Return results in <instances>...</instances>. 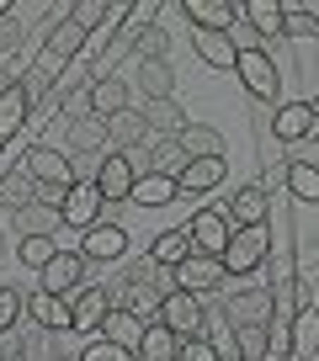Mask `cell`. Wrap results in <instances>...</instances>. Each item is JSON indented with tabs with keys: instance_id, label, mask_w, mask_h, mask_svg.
<instances>
[{
	"instance_id": "cell-1",
	"label": "cell",
	"mask_w": 319,
	"mask_h": 361,
	"mask_svg": "<svg viewBox=\"0 0 319 361\" xmlns=\"http://www.w3.org/2000/svg\"><path fill=\"white\" fill-rule=\"evenodd\" d=\"M234 75H239V85L251 90L255 102H277V90H282V75H277L272 54H266V48H255V43H239Z\"/></svg>"
},
{
	"instance_id": "cell-2",
	"label": "cell",
	"mask_w": 319,
	"mask_h": 361,
	"mask_svg": "<svg viewBox=\"0 0 319 361\" xmlns=\"http://www.w3.org/2000/svg\"><path fill=\"white\" fill-rule=\"evenodd\" d=\"M80 48H85V32H80L69 16H64V22H54V27H48L43 54H37V75H43V80H59V75H64V64L80 54Z\"/></svg>"
},
{
	"instance_id": "cell-3",
	"label": "cell",
	"mask_w": 319,
	"mask_h": 361,
	"mask_svg": "<svg viewBox=\"0 0 319 361\" xmlns=\"http://www.w3.org/2000/svg\"><path fill=\"white\" fill-rule=\"evenodd\" d=\"M266 250H272V234H266V224L234 228V239H229V250H224V266H229V276H251V271L266 260Z\"/></svg>"
},
{
	"instance_id": "cell-4",
	"label": "cell",
	"mask_w": 319,
	"mask_h": 361,
	"mask_svg": "<svg viewBox=\"0 0 319 361\" xmlns=\"http://www.w3.org/2000/svg\"><path fill=\"white\" fill-rule=\"evenodd\" d=\"M186 234H192L197 255H218V260H224L229 239H234V224H229V213H224V207H203V213H197L192 224H186Z\"/></svg>"
},
{
	"instance_id": "cell-5",
	"label": "cell",
	"mask_w": 319,
	"mask_h": 361,
	"mask_svg": "<svg viewBox=\"0 0 319 361\" xmlns=\"http://www.w3.org/2000/svg\"><path fill=\"white\" fill-rule=\"evenodd\" d=\"M224 276H229V266H224L218 255H186L181 266H176V287H181V293H192V298L213 293Z\"/></svg>"
},
{
	"instance_id": "cell-6",
	"label": "cell",
	"mask_w": 319,
	"mask_h": 361,
	"mask_svg": "<svg viewBox=\"0 0 319 361\" xmlns=\"http://www.w3.org/2000/svg\"><path fill=\"white\" fill-rule=\"evenodd\" d=\"M80 276H85V255H75V250H59V255L48 260L43 271H37L43 293H54V298H75Z\"/></svg>"
},
{
	"instance_id": "cell-7",
	"label": "cell",
	"mask_w": 319,
	"mask_h": 361,
	"mask_svg": "<svg viewBox=\"0 0 319 361\" xmlns=\"http://www.w3.org/2000/svg\"><path fill=\"white\" fill-rule=\"evenodd\" d=\"M27 176H32V186H75V165H69V154H59V149H48V144H37V149H27Z\"/></svg>"
},
{
	"instance_id": "cell-8",
	"label": "cell",
	"mask_w": 319,
	"mask_h": 361,
	"mask_svg": "<svg viewBox=\"0 0 319 361\" xmlns=\"http://www.w3.org/2000/svg\"><path fill=\"white\" fill-rule=\"evenodd\" d=\"M160 324H171L181 340L203 335V298H192V293H181V287H176V293L160 303Z\"/></svg>"
},
{
	"instance_id": "cell-9",
	"label": "cell",
	"mask_w": 319,
	"mask_h": 361,
	"mask_svg": "<svg viewBox=\"0 0 319 361\" xmlns=\"http://www.w3.org/2000/svg\"><path fill=\"white\" fill-rule=\"evenodd\" d=\"M133 165H128L123 149H112V154H102V165H96V192L107 197V202H123V197H133Z\"/></svg>"
},
{
	"instance_id": "cell-10",
	"label": "cell",
	"mask_w": 319,
	"mask_h": 361,
	"mask_svg": "<svg viewBox=\"0 0 319 361\" xmlns=\"http://www.w3.org/2000/svg\"><path fill=\"white\" fill-rule=\"evenodd\" d=\"M69 303H75V335H102V324H107V314H112V298H107V287H85V293H75L69 298Z\"/></svg>"
},
{
	"instance_id": "cell-11",
	"label": "cell",
	"mask_w": 319,
	"mask_h": 361,
	"mask_svg": "<svg viewBox=\"0 0 319 361\" xmlns=\"http://www.w3.org/2000/svg\"><path fill=\"white\" fill-rule=\"evenodd\" d=\"M27 319H32L37 329H48V335H59V329L75 324V303H69V298H54V293H43V287H37V293L27 298Z\"/></svg>"
},
{
	"instance_id": "cell-12",
	"label": "cell",
	"mask_w": 319,
	"mask_h": 361,
	"mask_svg": "<svg viewBox=\"0 0 319 361\" xmlns=\"http://www.w3.org/2000/svg\"><path fill=\"white\" fill-rule=\"evenodd\" d=\"M80 255L85 260H123L128 255V228L123 224H96V228H85V239H80Z\"/></svg>"
},
{
	"instance_id": "cell-13",
	"label": "cell",
	"mask_w": 319,
	"mask_h": 361,
	"mask_svg": "<svg viewBox=\"0 0 319 361\" xmlns=\"http://www.w3.org/2000/svg\"><path fill=\"white\" fill-rule=\"evenodd\" d=\"M102 202H107V197L96 192V180H75V192H69V202H64V224L80 228V234L96 228V224H102Z\"/></svg>"
},
{
	"instance_id": "cell-14",
	"label": "cell",
	"mask_w": 319,
	"mask_h": 361,
	"mask_svg": "<svg viewBox=\"0 0 319 361\" xmlns=\"http://www.w3.org/2000/svg\"><path fill=\"white\" fill-rule=\"evenodd\" d=\"M229 324L245 329V324H272V287H251V293H229Z\"/></svg>"
},
{
	"instance_id": "cell-15",
	"label": "cell",
	"mask_w": 319,
	"mask_h": 361,
	"mask_svg": "<svg viewBox=\"0 0 319 361\" xmlns=\"http://www.w3.org/2000/svg\"><path fill=\"white\" fill-rule=\"evenodd\" d=\"M160 303H165V298H160V287L149 282L144 271H133V276H128V287H123V298H117V308L138 314L144 324H160Z\"/></svg>"
},
{
	"instance_id": "cell-16",
	"label": "cell",
	"mask_w": 319,
	"mask_h": 361,
	"mask_svg": "<svg viewBox=\"0 0 319 361\" xmlns=\"http://www.w3.org/2000/svg\"><path fill=\"white\" fill-rule=\"evenodd\" d=\"M272 128H277L282 144H303V138L319 128V112H314V102H287V106H277Z\"/></svg>"
},
{
	"instance_id": "cell-17",
	"label": "cell",
	"mask_w": 319,
	"mask_h": 361,
	"mask_svg": "<svg viewBox=\"0 0 319 361\" xmlns=\"http://www.w3.org/2000/svg\"><path fill=\"white\" fill-rule=\"evenodd\" d=\"M181 11H186V22H197V32H229L239 22L234 0H186Z\"/></svg>"
},
{
	"instance_id": "cell-18",
	"label": "cell",
	"mask_w": 319,
	"mask_h": 361,
	"mask_svg": "<svg viewBox=\"0 0 319 361\" xmlns=\"http://www.w3.org/2000/svg\"><path fill=\"white\" fill-rule=\"evenodd\" d=\"M176 186H181V197H203V192H213V186H224V154L186 159V170L176 176Z\"/></svg>"
},
{
	"instance_id": "cell-19",
	"label": "cell",
	"mask_w": 319,
	"mask_h": 361,
	"mask_svg": "<svg viewBox=\"0 0 319 361\" xmlns=\"http://www.w3.org/2000/svg\"><path fill=\"white\" fill-rule=\"evenodd\" d=\"M192 48H197V59H203L207 69H234L239 64V43L229 32H197L192 27Z\"/></svg>"
},
{
	"instance_id": "cell-20",
	"label": "cell",
	"mask_w": 319,
	"mask_h": 361,
	"mask_svg": "<svg viewBox=\"0 0 319 361\" xmlns=\"http://www.w3.org/2000/svg\"><path fill=\"white\" fill-rule=\"evenodd\" d=\"M27 117H32V90H27V80L11 85V90H0V138H16Z\"/></svg>"
},
{
	"instance_id": "cell-21",
	"label": "cell",
	"mask_w": 319,
	"mask_h": 361,
	"mask_svg": "<svg viewBox=\"0 0 319 361\" xmlns=\"http://www.w3.org/2000/svg\"><path fill=\"white\" fill-rule=\"evenodd\" d=\"M85 96H91V117H117L128 106V85L117 75H102V80H91V90H85Z\"/></svg>"
},
{
	"instance_id": "cell-22",
	"label": "cell",
	"mask_w": 319,
	"mask_h": 361,
	"mask_svg": "<svg viewBox=\"0 0 319 361\" xmlns=\"http://www.w3.org/2000/svg\"><path fill=\"white\" fill-rule=\"evenodd\" d=\"M239 22H251L261 37H282L287 11L277 6V0H239Z\"/></svg>"
},
{
	"instance_id": "cell-23",
	"label": "cell",
	"mask_w": 319,
	"mask_h": 361,
	"mask_svg": "<svg viewBox=\"0 0 319 361\" xmlns=\"http://www.w3.org/2000/svg\"><path fill=\"white\" fill-rule=\"evenodd\" d=\"M186 255H197V245H192V234L186 228H165V234H155V245H149V260L155 266H181Z\"/></svg>"
},
{
	"instance_id": "cell-24",
	"label": "cell",
	"mask_w": 319,
	"mask_h": 361,
	"mask_svg": "<svg viewBox=\"0 0 319 361\" xmlns=\"http://www.w3.org/2000/svg\"><path fill=\"white\" fill-rule=\"evenodd\" d=\"M138 112H144V123L155 128L160 138H181L186 133V112L176 106V96H165V102H144Z\"/></svg>"
},
{
	"instance_id": "cell-25",
	"label": "cell",
	"mask_w": 319,
	"mask_h": 361,
	"mask_svg": "<svg viewBox=\"0 0 319 361\" xmlns=\"http://www.w3.org/2000/svg\"><path fill=\"white\" fill-rule=\"evenodd\" d=\"M181 356V335L171 324H144V340H138V361H176Z\"/></svg>"
},
{
	"instance_id": "cell-26",
	"label": "cell",
	"mask_w": 319,
	"mask_h": 361,
	"mask_svg": "<svg viewBox=\"0 0 319 361\" xmlns=\"http://www.w3.org/2000/svg\"><path fill=\"white\" fill-rule=\"evenodd\" d=\"M266 186H239L234 192V207H229V224L234 228H251V224H266Z\"/></svg>"
},
{
	"instance_id": "cell-27",
	"label": "cell",
	"mask_w": 319,
	"mask_h": 361,
	"mask_svg": "<svg viewBox=\"0 0 319 361\" xmlns=\"http://www.w3.org/2000/svg\"><path fill=\"white\" fill-rule=\"evenodd\" d=\"M176 197H181L176 176H155V170H149V176L133 180V202L138 207H165V202H176Z\"/></svg>"
},
{
	"instance_id": "cell-28",
	"label": "cell",
	"mask_w": 319,
	"mask_h": 361,
	"mask_svg": "<svg viewBox=\"0 0 319 361\" xmlns=\"http://www.w3.org/2000/svg\"><path fill=\"white\" fill-rule=\"evenodd\" d=\"M144 133H149V123L138 106H123L117 117H107V144H117V149H133Z\"/></svg>"
},
{
	"instance_id": "cell-29",
	"label": "cell",
	"mask_w": 319,
	"mask_h": 361,
	"mask_svg": "<svg viewBox=\"0 0 319 361\" xmlns=\"http://www.w3.org/2000/svg\"><path fill=\"white\" fill-rule=\"evenodd\" d=\"M319 350V303H298L293 314V356H314Z\"/></svg>"
},
{
	"instance_id": "cell-30",
	"label": "cell",
	"mask_w": 319,
	"mask_h": 361,
	"mask_svg": "<svg viewBox=\"0 0 319 361\" xmlns=\"http://www.w3.org/2000/svg\"><path fill=\"white\" fill-rule=\"evenodd\" d=\"M181 149H186V159H213V154H224V133H218V128H203V123H186Z\"/></svg>"
},
{
	"instance_id": "cell-31",
	"label": "cell",
	"mask_w": 319,
	"mask_h": 361,
	"mask_svg": "<svg viewBox=\"0 0 319 361\" xmlns=\"http://www.w3.org/2000/svg\"><path fill=\"white\" fill-rule=\"evenodd\" d=\"M102 335L117 340V345H128V350H138V340H144V319L128 314V308H112V314H107V324H102Z\"/></svg>"
},
{
	"instance_id": "cell-32",
	"label": "cell",
	"mask_w": 319,
	"mask_h": 361,
	"mask_svg": "<svg viewBox=\"0 0 319 361\" xmlns=\"http://www.w3.org/2000/svg\"><path fill=\"white\" fill-rule=\"evenodd\" d=\"M69 149L75 154H96V149H107V123L102 117H80V123H69Z\"/></svg>"
},
{
	"instance_id": "cell-33",
	"label": "cell",
	"mask_w": 319,
	"mask_h": 361,
	"mask_svg": "<svg viewBox=\"0 0 319 361\" xmlns=\"http://www.w3.org/2000/svg\"><path fill=\"white\" fill-rule=\"evenodd\" d=\"M287 192L298 197V202H319V165H308V159H293V165L282 170Z\"/></svg>"
},
{
	"instance_id": "cell-34",
	"label": "cell",
	"mask_w": 319,
	"mask_h": 361,
	"mask_svg": "<svg viewBox=\"0 0 319 361\" xmlns=\"http://www.w3.org/2000/svg\"><path fill=\"white\" fill-rule=\"evenodd\" d=\"M64 16L80 27V32H96V27H107V32H112V16H117V11L107 6V0H75Z\"/></svg>"
},
{
	"instance_id": "cell-35",
	"label": "cell",
	"mask_w": 319,
	"mask_h": 361,
	"mask_svg": "<svg viewBox=\"0 0 319 361\" xmlns=\"http://www.w3.org/2000/svg\"><path fill=\"white\" fill-rule=\"evenodd\" d=\"M138 85H144L149 102H165V96L176 90V75H171L165 59H160V64H144V59H138Z\"/></svg>"
},
{
	"instance_id": "cell-36",
	"label": "cell",
	"mask_w": 319,
	"mask_h": 361,
	"mask_svg": "<svg viewBox=\"0 0 319 361\" xmlns=\"http://www.w3.org/2000/svg\"><path fill=\"white\" fill-rule=\"evenodd\" d=\"M59 224H64V213H54V207H43V202H27L22 213H16V228H22V234H59Z\"/></svg>"
},
{
	"instance_id": "cell-37",
	"label": "cell",
	"mask_w": 319,
	"mask_h": 361,
	"mask_svg": "<svg viewBox=\"0 0 319 361\" xmlns=\"http://www.w3.org/2000/svg\"><path fill=\"white\" fill-rule=\"evenodd\" d=\"M16 255H22V266L43 271L48 260L59 255V239H54V234H22V245H16Z\"/></svg>"
},
{
	"instance_id": "cell-38",
	"label": "cell",
	"mask_w": 319,
	"mask_h": 361,
	"mask_svg": "<svg viewBox=\"0 0 319 361\" xmlns=\"http://www.w3.org/2000/svg\"><path fill=\"white\" fill-rule=\"evenodd\" d=\"M149 170H155V176H181V170H186L181 138H160V144H155V159H149Z\"/></svg>"
},
{
	"instance_id": "cell-39",
	"label": "cell",
	"mask_w": 319,
	"mask_h": 361,
	"mask_svg": "<svg viewBox=\"0 0 319 361\" xmlns=\"http://www.w3.org/2000/svg\"><path fill=\"white\" fill-rule=\"evenodd\" d=\"M80 361H138V350L117 345V340H107V335H91L85 350H80Z\"/></svg>"
},
{
	"instance_id": "cell-40",
	"label": "cell",
	"mask_w": 319,
	"mask_h": 361,
	"mask_svg": "<svg viewBox=\"0 0 319 361\" xmlns=\"http://www.w3.org/2000/svg\"><path fill=\"white\" fill-rule=\"evenodd\" d=\"M133 48H138V59H144V64H160V59H165V48H171V32H165V27H144Z\"/></svg>"
},
{
	"instance_id": "cell-41",
	"label": "cell",
	"mask_w": 319,
	"mask_h": 361,
	"mask_svg": "<svg viewBox=\"0 0 319 361\" xmlns=\"http://www.w3.org/2000/svg\"><path fill=\"white\" fill-rule=\"evenodd\" d=\"M0 202L22 213V207L32 202V176H22V170H16V176H6V186H0Z\"/></svg>"
},
{
	"instance_id": "cell-42",
	"label": "cell",
	"mask_w": 319,
	"mask_h": 361,
	"mask_svg": "<svg viewBox=\"0 0 319 361\" xmlns=\"http://www.w3.org/2000/svg\"><path fill=\"white\" fill-rule=\"evenodd\" d=\"M22 314H27L22 293H11V287H0V335H11V329L22 324Z\"/></svg>"
},
{
	"instance_id": "cell-43",
	"label": "cell",
	"mask_w": 319,
	"mask_h": 361,
	"mask_svg": "<svg viewBox=\"0 0 319 361\" xmlns=\"http://www.w3.org/2000/svg\"><path fill=\"white\" fill-rule=\"evenodd\" d=\"M234 340H239V350L251 361H261L266 356V324H245V329H234Z\"/></svg>"
},
{
	"instance_id": "cell-44",
	"label": "cell",
	"mask_w": 319,
	"mask_h": 361,
	"mask_svg": "<svg viewBox=\"0 0 319 361\" xmlns=\"http://www.w3.org/2000/svg\"><path fill=\"white\" fill-rule=\"evenodd\" d=\"M176 361H218V345L207 335H192V340H181V356Z\"/></svg>"
},
{
	"instance_id": "cell-45",
	"label": "cell",
	"mask_w": 319,
	"mask_h": 361,
	"mask_svg": "<svg viewBox=\"0 0 319 361\" xmlns=\"http://www.w3.org/2000/svg\"><path fill=\"white\" fill-rule=\"evenodd\" d=\"M266 350H272V356H293V324H266Z\"/></svg>"
},
{
	"instance_id": "cell-46",
	"label": "cell",
	"mask_w": 319,
	"mask_h": 361,
	"mask_svg": "<svg viewBox=\"0 0 319 361\" xmlns=\"http://www.w3.org/2000/svg\"><path fill=\"white\" fill-rule=\"evenodd\" d=\"M69 192H75V186H54V180H48V186H32V202H43V207H54V213H64Z\"/></svg>"
},
{
	"instance_id": "cell-47",
	"label": "cell",
	"mask_w": 319,
	"mask_h": 361,
	"mask_svg": "<svg viewBox=\"0 0 319 361\" xmlns=\"http://www.w3.org/2000/svg\"><path fill=\"white\" fill-rule=\"evenodd\" d=\"M16 48H22V22L11 11V16H0V54H16Z\"/></svg>"
},
{
	"instance_id": "cell-48",
	"label": "cell",
	"mask_w": 319,
	"mask_h": 361,
	"mask_svg": "<svg viewBox=\"0 0 319 361\" xmlns=\"http://www.w3.org/2000/svg\"><path fill=\"white\" fill-rule=\"evenodd\" d=\"M261 361H293V356H272V350H266V356H261Z\"/></svg>"
},
{
	"instance_id": "cell-49",
	"label": "cell",
	"mask_w": 319,
	"mask_h": 361,
	"mask_svg": "<svg viewBox=\"0 0 319 361\" xmlns=\"http://www.w3.org/2000/svg\"><path fill=\"white\" fill-rule=\"evenodd\" d=\"M0 16H11V0H0Z\"/></svg>"
},
{
	"instance_id": "cell-50",
	"label": "cell",
	"mask_w": 319,
	"mask_h": 361,
	"mask_svg": "<svg viewBox=\"0 0 319 361\" xmlns=\"http://www.w3.org/2000/svg\"><path fill=\"white\" fill-rule=\"evenodd\" d=\"M54 361H80V356H64V350H59V356H54Z\"/></svg>"
},
{
	"instance_id": "cell-51",
	"label": "cell",
	"mask_w": 319,
	"mask_h": 361,
	"mask_svg": "<svg viewBox=\"0 0 319 361\" xmlns=\"http://www.w3.org/2000/svg\"><path fill=\"white\" fill-rule=\"evenodd\" d=\"M0 149H6V138H0Z\"/></svg>"
},
{
	"instance_id": "cell-52",
	"label": "cell",
	"mask_w": 319,
	"mask_h": 361,
	"mask_svg": "<svg viewBox=\"0 0 319 361\" xmlns=\"http://www.w3.org/2000/svg\"><path fill=\"white\" fill-rule=\"evenodd\" d=\"M314 112H319V102H314Z\"/></svg>"
},
{
	"instance_id": "cell-53",
	"label": "cell",
	"mask_w": 319,
	"mask_h": 361,
	"mask_svg": "<svg viewBox=\"0 0 319 361\" xmlns=\"http://www.w3.org/2000/svg\"><path fill=\"white\" fill-rule=\"evenodd\" d=\"M0 356H6V350H0Z\"/></svg>"
},
{
	"instance_id": "cell-54",
	"label": "cell",
	"mask_w": 319,
	"mask_h": 361,
	"mask_svg": "<svg viewBox=\"0 0 319 361\" xmlns=\"http://www.w3.org/2000/svg\"><path fill=\"white\" fill-rule=\"evenodd\" d=\"M0 287H6V282H0Z\"/></svg>"
}]
</instances>
